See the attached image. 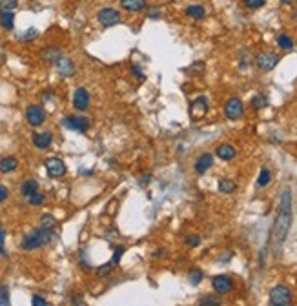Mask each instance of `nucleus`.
Masks as SVG:
<instances>
[{
    "instance_id": "1",
    "label": "nucleus",
    "mask_w": 297,
    "mask_h": 306,
    "mask_svg": "<svg viewBox=\"0 0 297 306\" xmlns=\"http://www.w3.org/2000/svg\"><path fill=\"white\" fill-rule=\"evenodd\" d=\"M290 224H292V191L286 188L283 191V197H281L279 215L275 217L273 228H272V250H273L275 257L281 254V248H283L286 235L290 231Z\"/></svg>"
},
{
    "instance_id": "2",
    "label": "nucleus",
    "mask_w": 297,
    "mask_h": 306,
    "mask_svg": "<svg viewBox=\"0 0 297 306\" xmlns=\"http://www.w3.org/2000/svg\"><path fill=\"white\" fill-rule=\"evenodd\" d=\"M55 239V233L51 231V228H44V226H40V228L33 230L31 233H27L24 237V241H22V248L24 250H37V248H42L46 244H50V242Z\"/></svg>"
},
{
    "instance_id": "3",
    "label": "nucleus",
    "mask_w": 297,
    "mask_h": 306,
    "mask_svg": "<svg viewBox=\"0 0 297 306\" xmlns=\"http://www.w3.org/2000/svg\"><path fill=\"white\" fill-rule=\"evenodd\" d=\"M270 305L273 306H288L292 305V292L290 288L283 286V284H277L270 290Z\"/></svg>"
},
{
    "instance_id": "4",
    "label": "nucleus",
    "mask_w": 297,
    "mask_h": 306,
    "mask_svg": "<svg viewBox=\"0 0 297 306\" xmlns=\"http://www.w3.org/2000/svg\"><path fill=\"white\" fill-rule=\"evenodd\" d=\"M64 128L68 129H73V131H78V133H86L90 129V121L82 117V115H70V117H64L62 122H60Z\"/></svg>"
},
{
    "instance_id": "5",
    "label": "nucleus",
    "mask_w": 297,
    "mask_h": 306,
    "mask_svg": "<svg viewBox=\"0 0 297 306\" xmlns=\"http://www.w3.org/2000/svg\"><path fill=\"white\" fill-rule=\"evenodd\" d=\"M44 168L48 175L51 178H60L66 175V164L64 160L57 159V157H50V159L44 160Z\"/></svg>"
},
{
    "instance_id": "6",
    "label": "nucleus",
    "mask_w": 297,
    "mask_h": 306,
    "mask_svg": "<svg viewBox=\"0 0 297 306\" xmlns=\"http://www.w3.org/2000/svg\"><path fill=\"white\" fill-rule=\"evenodd\" d=\"M97 19L100 22V26L111 27V26H117L121 22V13L117 11V9H111V7H104V9L99 11Z\"/></svg>"
},
{
    "instance_id": "7",
    "label": "nucleus",
    "mask_w": 297,
    "mask_h": 306,
    "mask_svg": "<svg viewBox=\"0 0 297 306\" xmlns=\"http://www.w3.org/2000/svg\"><path fill=\"white\" fill-rule=\"evenodd\" d=\"M255 64H257V68L261 71H272L279 64V57L272 51H265V53L257 55Z\"/></svg>"
},
{
    "instance_id": "8",
    "label": "nucleus",
    "mask_w": 297,
    "mask_h": 306,
    "mask_svg": "<svg viewBox=\"0 0 297 306\" xmlns=\"http://www.w3.org/2000/svg\"><path fill=\"white\" fill-rule=\"evenodd\" d=\"M245 113V106L239 99H230V101L224 104V115H226L230 121H239L241 117Z\"/></svg>"
},
{
    "instance_id": "9",
    "label": "nucleus",
    "mask_w": 297,
    "mask_h": 306,
    "mask_svg": "<svg viewBox=\"0 0 297 306\" xmlns=\"http://www.w3.org/2000/svg\"><path fill=\"white\" fill-rule=\"evenodd\" d=\"M26 119L27 122H29V126L37 128L40 126V124H44L46 121V111L42 109V106H27L26 109Z\"/></svg>"
},
{
    "instance_id": "10",
    "label": "nucleus",
    "mask_w": 297,
    "mask_h": 306,
    "mask_svg": "<svg viewBox=\"0 0 297 306\" xmlns=\"http://www.w3.org/2000/svg\"><path fill=\"white\" fill-rule=\"evenodd\" d=\"M212 286L217 293L224 295V293H230L233 290V280L226 275H215L212 280Z\"/></svg>"
},
{
    "instance_id": "11",
    "label": "nucleus",
    "mask_w": 297,
    "mask_h": 306,
    "mask_svg": "<svg viewBox=\"0 0 297 306\" xmlns=\"http://www.w3.org/2000/svg\"><path fill=\"white\" fill-rule=\"evenodd\" d=\"M73 106H75V109H78V111L88 109V106H90V93H88V89H84V88L75 89V93H73Z\"/></svg>"
},
{
    "instance_id": "12",
    "label": "nucleus",
    "mask_w": 297,
    "mask_h": 306,
    "mask_svg": "<svg viewBox=\"0 0 297 306\" xmlns=\"http://www.w3.org/2000/svg\"><path fill=\"white\" fill-rule=\"evenodd\" d=\"M206 113H208L206 99H204V97H199V99L192 104V108H190V115H192V119H194V121H199V119H202Z\"/></svg>"
},
{
    "instance_id": "13",
    "label": "nucleus",
    "mask_w": 297,
    "mask_h": 306,
    "mask_svg": "<svg viewBox=\"0 0 297 306\" xmlns=\"http://www.w3.org/2000/svg\"><path fill=\"white\" fill-rule=\"evenodd\" d=\"M55 66H57V71H58V75L60 76H73L75 75V62L70 60V58L60 57Z\"/></svg>"
},
{
    "instance_id": "14",
    "label": "nucleus",
    "mask_w": 297,
    "mask_h": 306,
    "mask_svg": "<svg viewBox=\"0 0 297 306\" xmlns=\"http://www.w3.org/2000/svg\"><path fill=\"white\" fill-rule=\"evenodd\" d=\"M33 144L35 148H39V150H48V148L51 146V140H53V133L50 131H42V133H33Z\"/></svg>"
},
{
    "instance_id": "15",
    "label": "nucleus",
    "mask_w": 297,
    "mask_h": 306,
    "mask_svg": "<svg viewBox=\"0 0 297 306\" xmlns=\"http://www.w3.org/2000/svg\"><path fill=\"white\" fill-rule=\"evenodd\" d=\"M213 166V155L212 153H202L199 159L195 160V172L202 175L204 172H208L210 168Z\"/></svg>"
},
{
    "instance_id": "16",
    "label": "nucleus",
    "mask_w": 297,
    "mask_h": 306,
    "mask_svg": "<svg viewBox=\"0 0 297 306\" xmlns=\"http://www.w3.org/2000/svg\"><path fill=\"white\" fill-rule=\"evenodd\" d=\"M121 7L129 13H139L146 9V0H121Z\"/></svg>"
},
{
    "instance_id": "17",
    "label": "nucleus",
    "mask_w": 297,
    "mask_h": 306,
    "mask_svg": "<svg viewBox=\"0 0 297 306\" xmlns=\"http://www.w3.org/2000/svg\"><path fill=\"white\" fill-rule=\"evenodd\" d=\"M40 57H42L44 62L57 64L58 58L62 57V51H60V48H51V46H50V48H44V50H42Z\"/></svg>"
},
{
    "instance_id": "18",
    "label": "nucleus",
    "mask_w": 297,
    "mask_h": 306,
    "mask_svg": "<svg viewBox=\"0 0 297 306\" xmlns=\"http://www.w3.org/2000/svg\"><path fill=\"white\" fill-rule=\"evenodd\" d=\"M215 155H217L221 160H232V159H235L237 150L233 146H230V144H221V146H217V150H215Z\"/></svg>"
},
{
    "instance_id": "19",
    "label": "nucleus",
    "mask_w": 297,
    "mask_h": 306,
    "mask_svg": "<svg viewBox=\"0 0 297 306\" xmlns=\"http://www.w3.org/2000/svg\"><path fill=\"white\" fill-rule=\"evenodd\" d=\"M0 27L11 31L15 27V13L13 11H0Z\"/></svg>"
},
{
    "instance_id": "20",
    "label": "nucleus",
    "mask_w": 297,
    "mask_h": 306,
    "mask_svg": "<svg viewBox=\"0 0 297 306\" xmlns=\"http://www.w3.org/2000/svg\"><path fill=\"white\" fill-rule=\"evenodd\" d=\"M19 168V160L15 157H4L0 160V173H13Z\"/></svg>"
},
{
    "instance_id": "21",
    "label": "nucleus",
    "mask_w": 297,
    "mask_h": 306,
    "mask_svg": "<svg viewBox=\"0 0 297 306\" xmlns=\"http://www.w3.org/2000/svg\"><path fill=\"white\" fill-rule=\"evenodd\" d=\"M35 191H39V182H37L35 178H27V180H24L22 186H20V193H22L24 197H29Z\"/></svg>"
},
{
    "instance_id": "22",
    "label": "nucleus",
    "mask_w": 297,
    "mask_h": 306,
    "mask_svg": "<svg viewBox=\"0 0 297 306\" xmlns=\"http://www.w3.org/2000/svg\"><path fill=\"white\" fill-rule=\"evenodd\" d=\"M235 182H233L232 178H221L219 180V191L221 193H233L235 191Z\"/></svg>"
},
{
    "instance_id": "23",
    "label": "nucleus",
    "mask_w": 297,
    "mask_h": 306,
    "mask_svg": "<svg viewBox=\"0 0 297 306\" xmlns=\"http://www.w3.org/2000/svg\"><path fill=\"white\" fill-rule=\"evenodd\" d=\"M186 15L188 17H192V19H204V15H206V9L202 6H190L186 9Z\"/></svg>"
},
{
    "instance_id": "24",
    "label": "nucleus",
    "mask_w": 297,
    "mask_h": 306,
    "mask_svg": "<svg viewBox=\"0 0 297 306\" xmlns=\"http://www.w3.org/2000/svg\"><path fill=\"white\" fill-rule=\"evenodd\" d=\"M272 180V173L268 168H263L261 170V173H259V178H257V186L259 188H265V186H268V182Z\"/></svg>"
},
{
    "instance_id": "25",
    "label": "nucleus",
    "mask_w": 297,
    "mask_h": 306,
    "mask_svg": "<svg viewBox=\"0 0 297 306\" xmlns=\"http://www.w3.org/2000/svg\"><path fill=\"white\" fill-rule=\"evenodd\" d=\"M202 277H204L202 270H199V268H194V270H190V284L197 286L200 280H202Z\"/></svg>"
},
{
    "instance_id": "26",
    "label": "nucleus",
    "mask_w": 297,
    "mask_h": 306,
    "mask_svg": "<svg viewBox=\"0 0 297 306\" xmlns=\"http://www.w3.org/2000/svg\"><path fill=\"white\" fill-rule=\"evenodd\" d=\"M268 104V99H266V95H263V93H259V95H255L252 99V106L255 109H263Z\"/></svg>"
},
{
    "instance_id": "27",
    "label": "nucleus",
    "mask_w": 297,
    "mask_h": 306,
    "mask_svg": "<svg viewBox=\"0 0 297 306\" xmlns=\"http://www.w3.org/2000/svg\"><path fill=\"white\" fill-rule=\"evenodd\" d=\"M277 44H279V48H283V50H286V51L294 48V42H292V38L288 37V35H279Z\"/></svg>"
},
{
    "instance_id": "28",
    "label": "nucleus",
    "mask_w": 297,
    "mask_h": 306,
    "mask_svg": "<svg viewBox=\"0 0 297 306\" xmlns=\"http://www.w3.org/2000/svg\"><path fill=\"white\" fill-rule=\"evenodd\" d=\"M19 0H0V11H15Z\"/></svg>"
},
{
    "instance_id": "29",
    "label": "nucleus",
    "mask_w": 297,
    "mask_h": 306,
    "mask_svg": "<svg viewBox=\"0 0 297 306\" xmlns=\"http://www.w3.org/2000/svg\"><path fill=\"white\" fill-rule=\"evenodd\" d=\"M37 37H39V31H37L35 27H31V29H27L26 33H22L19 40L20 42H31V40H35Z\"/></svg>"
},
{
    "instance_id": "30",
    "label": "nucleus",
    "mask_w": 297,
    "mask_h": 306,
    "mask_svg": "<svg viewBox=\"0 0 297 306\" xmlns=\"http://www.w3.org/2000/svg\"><path fill=\"white\" fill-rule=\"evenodd\" d=\"M200 306H217L221 305L219 297H213V295H206V297H202V299L199 301Z\"/></svg>"
},
{
    "instance_id": "31",
    "label": "nucleus",
    "mask_w": 297,
    "mask_h": 306,
    "mask_svg": "<svg viewBox=\"0 0 297 306\" xmlns=\"http://www.w3.org/2000/svg\"><path fill=\"white\" fill-rule=\"evenodd\" d=\"M9 303H11L9 301V288L0 286V306H7Z\"/></svg>"
},
{
    "instance_id": "32",
    "label": "nucleus",
    "mask_w": 297,
    "mask_h": 306,
    "mask_svg": "<svg viewBox=\"0 0 297 306\" xmlns=\"http://www.w3.org/2000/svg\"><path fill=\"white\" fill-rule=\"evenodd\" d=\"M27 201H29V204H31V206H40V204H44V195H42V193H39V191H35L33 195H29V197H27Z\"/></svg>"
},
{
    "instance_id": "33",
    "label": "nucleus",
    "mask_w": 297,
    "mask_h": 306,
    "mask_svg": "<svg viewBox=\"0 0 297 306\" xmlns=\"http://www.w3.org/2000/svg\"><path fill=\"white\" fill-rule=\"evenodd\" d=\"M40 226H44V228H53L55 226V217L53 215H42V219H40Z\"/></svg>"
},
{
    "instance_id": "34",
    "label": "nucleus",
    "mask_w": 297,
    "mask_h": 306,
    "mask_svg": "<svg viewBox=\"0 0 297 306\" xmlns=\"http://www.w3.org/2000/svg\"><path fill=\"white\" fill-rule=\"evenodd\" d=\"M266 4V0H245V6L248 9H259Z\"/></svg>"
},
{
    "instance_id": "35",
    "label": "nucleus",
    "mask_w": 297,
    "mask_h": 306,
    "mask_svg": "<svg viewBox=\"0 0 297 306\" xmlns=\"http://www.w3.org/2000/svg\"><path fill=\"white\" fill-rule=\"evenodd\" d=\"M113 266H115V262L110 261L108 264H104V266L99 268V270H97V275H99V277H106V275H108L111 272V268H113Z\"/></svg>"
},
{
    "instance_id": "36",
    "label": "nucleus",
    "mask_w": 297,
    "mask_h": 306,
    "mask_svg": "<svg viewBox=\"0 0 297 306\" xmlns=\"http://www.w3.org/2000/svg\"><path fill=\"white\" fill-rule=\"evenodd\" d=\"M186 244L190 246V248H197V246L200 244V237L199 235H188Z\"/></svg>"
},
{
    "instance_id": "37",
    "label": "nucleus",
    "mask_w": 297,
    "mask_h": 306,
    "mask_svg": "<svg viewBox=\"0 0 297 306\" xmlns=\"http://www.w3.org/2000/svg\"><path fill=\"white\" fill-rule=\"evenodd\" d=\"M31 305L33 306H46L48 305V301L44 297H40V295H33L31 297Z\"/></svg>"
},
{
    "instance_id": "38",
    "label": "nucleus",
    "mask_w": 297,
    "mask_h": 306,
    "mask_svg": "<svg viewBox=\"0 0 297 306\" xmlns=\"http://www.w3.org/2000/svg\"><path fill=\"white\" fill-rule=\"evenodd\" d=\"M131 71H133V75L137 76V78H139V80H144V78H146V76H144V73H142L141 71V68H139V66H137V64H133V66H131Z\"/></svg>"
},
{
    "instance_id": "39",
    "label": "nucleus",
    "mask_w": 297,
    "mask_h": 306,
    "mask_svg": "<svg viewBox=\"0 0 297 306\" xmlns=\"http://www.w3.org/2000/svg\"><path fill=\"white\" fill-rule=\"evenodd\" d=\"M204 70V64L202 62H195V64H192V68H190V70H186V73H195V71H202Z\"/></svg>"
},
{
    "instance_id": "40",
    "label": "nucleus",
    "mask_w": 297,
    "mask_h": 306,
    "mask_svg": "<svg viewBox=\"0 0 297 306\" xmlns=\"http://www.w3.org/2000/svg\"><path fill=\"white\" fill-rule=\"evenodd\" d=\"M123 254H124V246H117V248H115V255H113V262H115V264L121 261Z\"/></svg>"
},
{
    "instance_id": "41",
    "label": "nucleus",
    "mask_w": 297,
    "mask_h": 306,
    "mask_svg": "<svg viewBox=\"0 0 297 306\" xmlns=\"http://www.w3.org/2000/svg\"><path fill=\"white\" fill-rule=\"evenodd\" d=\"M7 195H9V191H7V188L4 184H0V204L4 203L7 199Z\"/></svg>"
},
{
    "instance_id": "42",
    "label": "nucleus",
    "mask_w": 297,
    "mask_h": 306,
    "mask_svg": "<svg viewBox=\"0 0 297 306\" xmlns=\"http://www.w3.org/2000/svg\"><path fill=\"white\" fill-rule=\"evenodd\" d=\"M82 297L80 295H75V299H73V305H84V301H80Z\"/></svg>"
},
{
    "instance_id": "43",
    "label": "nucleus",
    "mask_w": 297,
    "mask_h": 306,
    "mask_svg": "<svg viewBox=\"0 0 297 306\" xmlns=\"http://www.w3.org/2000/svg\"><path fill=\"white\" fill-rule=\"evenodd\" d=\"M0 255H6V250H4V239H0Z\"/></svg>"
},
{
    "instance_id": "44",
    "label": "nucleus",
    "mask_w": 297,
    "mask_h": 306,
    "mask_svg": "<svg viewBox=\"0 0 297 306\" xmlns=\"http://www.w3.org/2000/svg\"><path fill=\"white\" fill-rule=\"evenodd\" d=\"M0 239H6V231H4L2 226H0Z\"/></svg>"
},
{
    "instance_id": "45",
    "label": "nucleus",
    "mask_w": 297,
    "mask_h": 306,
    "mask_svg": "<svg viewBox=\"0 0 297 306\" xmlns=\"http://www.w3.org/2000/svg\"><path fill=\"white\" fill-rule=\"evenodd\" d=\"M283 4H292V2H296V0H281Z\"/></svg>"
}]
</instances>
